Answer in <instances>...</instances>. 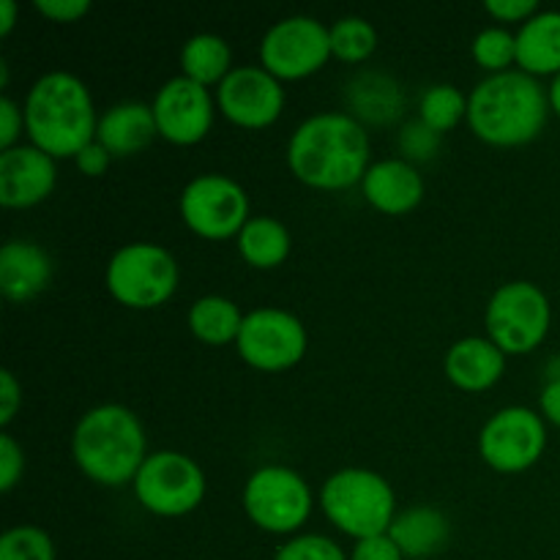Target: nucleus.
Listing matches in <instances>:
<instances>
[{"mask_svg": "<svg viewBox=\"0 0 560 560\" xmlns=\"http://www.w3.org/2000/svg\"><path fill=\"white\" fill-rule=\"evenodd\" d=\"M0 85H9V66L5 63H0Z\"/></svg>", "mask_w": 560, "mask_h": 560, "instance_id": "nucleus-43", "label": "nucleus"}, {"mask_svg": "<svg viewBox=\"0 0 560 560\" xmlns=\"http://www.w3.org/2000/svg\"><path fill=\"white\" fill-rule=\"evenodd\" d=\"M22 126H25V113L11 96H0V151H9L16 145Z\"/></svg>", "mask_w": 560, "mask_h": 560, "instance_id": "nucleus-34", "label": "nucleus"}, {"mask_svg": "<svg viewBox=\"0 0 560 560\" xmlns=\"http://www.w3.org/2000/svg\"><path fill=\"white\" fill-rule=\"evenodd\" d=\"M350 98H353L355 109L375 124H386L402 113V93H399L397 82L381 74H364L353 80Z\"/></svg>", "mask_w": 560, "mask_h": 560, "instance_id": "nucleus-26", "label": "nucleus"}, {"mask_svg": "<svg viewBox=\"0 0 560 560\" xmlns=\"http://www.w3.org/2000/svg\"><path fill=\"white\" fill-rule=\"evenodd\" d=\"M22 468H25V454L22 446L9 435V432H0V490L11 492L20 481Z\"/></svg>", "mask_w": 560, "mask_h": 560, "instance_id": "nucleus-33", "label": "nucleus"}, {"mask_svg": "<svg viewBox=\"0 0 560 560\" xmlns=\"http://www.w3.org/2000/svg\"><path fill=\"white\" fill-rule=\"evenodd\" d=\"M20 405H22L20 383H16L14 372L3 370L0 372V427H3V430L11 424V419L16 416Z\"/></svg>", "mask_w": 560, "mask_h": 560, "instance_id": "nucleus-38", "label": "nucleus"}, {"mask_svg": "<svg viewBox=\"0 0 560 560\" xmlns=\"http://www.w3.org/2000/svg\"><path fill=\"white\" fill-rule=\"evenodd\" d=\"M541 413L547 416V421L560 427V381H550L541 388Z\"/></svg>", "mask_w": 560, "mask_h": 560, "instance_id": "nucleus-40", "label": "nucleus"}, {"mask_svg": "<svg viewBox=\"0 0 560 560\" xmlns=\"http://www.w3.org/2000/svg\"><path fill=\"white\" fill-rule=\"evenodd\" d=\"M107 290L115 301L131 310L162 306L178 288V262L164 246L137 241L109 257Z\"/></svg>", "mask_w": 560, "mask_h": 560, "instance_id": "nucleus-6", "label": "nucleus"}, {"mask_svg": "<svg viewBox=\"0 0 560 560\" xmlns=\"http://www.w3.org/2000/svg\"><path fill=\"white\" fill-rule=\"evenodd\" d=\"M295 178L315 189H348L370 170V135L348 113H317L299 124L288 142Z\"/></svg>", "mask_w": 560, "mask_h": 560, "instance_id": "nucleus-1", "label": "nucleus"}, {"mask_svg": "<svg viewBox=\"0 0 560 560\" xmlns=\"http://www.w3.org/2000/svg\"><path fill=\"white\" fill-rule=\"evenodd\" d=\"M463 118H468V98L459 93V88L441 82V85H430L421 93L419 120L430 126L432 131H438V135L452 131Z\"/></svg>", "mask_w": 560, "mask_h": 560, "instance_id": "nucleus-27", "label": "nucleus"}, {"mask_svg": "<svg viewBox=\"0 0 560 560\" xmlns=\"http://www.w3.org/2000/svg\"><path fill=\"white\" fill-rule=\"evenodd\" d=\"M517 66L525 74H560V11H539L517 31Z\"/></svg>", "mask_w": 560, "mask_h": 560, "instance_id": "nucleus-21", "label": "nucleus"}, {"mask_svg": "<svg viewBox=\"0 0 560 560\" xmlns=\"http://www.w3.org/2000/svg\"><path fill=\"white\" fill-rule=\"evenodd\" d=\"M328 33H331V55L345 63H361L377 47L375 27L364 16H342L328 27Z\"/></svg>", "mask_w": 560, "mask_h": 560, "instance_id": "nucleus-28", "label": "nucleus"}, {"mask_svg": "<svg viewBox=\"0 0 560 560\" xmlns=\"http://www.w3.org/2000/svg\"><path fill=\"white\" fill-rule=\"evenodd\" d=\"M16 22V3L14 0H0V36H9Z\"/></svg>", "mask_w": 560, "mask_h": 560, "instance_id": "nucleus-41", "label": "nucleus"}, {"mask_svg": "<svg viewBox=\"0 0 560 560\" xmlns=\"http://www.w3.org/2000/svg\"><path fill=\"white\" fill-rule=\"evenodd\" d=\"M506 370V353L492 339L465 337L446 353V375L463 392H485Z\"/></svg>", "mask_w": 560, "mask_h": 560, "instance_id": "nucleus-20", "label": "nucleus"}, {"mask_svg": "<svg viewBox=\"0 0 560 560\" xmlns=\"http://www.w3.org/2000/svg\"><path fill=\"white\" fill-rule=\"evenodd\" d=\"M156 135L159 129L156 118H153V107L142 102L115 104L98 118L96 126V140L113 156H135V153L145 151Z\"/></svg>", "mask_w": 560, "mask_h": 560, "instance_id": "nucleus-19", "label": "nucleus"}, {"mask_svg": "<svg viewBox=\"0 0 560 560\" xmlns=\"http://www.w3.org/2000/svg\"><path fill=\"white\" fill-rule=\"evenodd\" d=\"M388 536L405 558L435 556L448 541V520L432 506H413L394 517Z\"/></svg>", "mask_w": 560, "mask_h": 560, "instance_id": "nucleus-22", "label": "nucleus"}, {"mask_svg": "<svg viewBox=\"0 0 560 560\" xmlns=\"http://www.w3.org/2000/svg\"><path fill=\"white\" fill-rule=\"evenodd\" d=\"M366 202L383 213H408L424 197V178L408 159H383L370 164L361 180Z\"/></svg>", "mask_w": 560, "mask_h": 560, "instance_id": "nucleus-17", "label": "nucleus"}, {"mask_svg": "<svg viewBox=\"0 0 560 560\" xmlns=\"http://www.w3.org/2000/svg\"><path fill=\"white\" fill-rule=\"evenodd\" d=\"M230 44L217 33H197V36L186 38L184 49H180V66H184V77L200 82V85H219L224 77L230 74Z\"/></svg>", "mask_w": 560, "mask_h": 560, "instance_id": "nucleus-24", "label": "nucleus"}, {"mask_svg": "<svg viewBox=\"0 0 560 560\" xmlns=\"http://www.w3.org/2000/svg\"><path fill=\"white\" fill-rule=\"evenodd\" d=\"M438 145H441V135L432 131L427 124H421V120H410L402 135H399V148H402L405 156L419 159V162L435 156Z\"/></svg>", "mask_w": 560, "mask_h": 560, "instance_id": "nucleus-32", "label": "nucleus"}, {"mask_svg": "<svg viewBox=\"0 0 560 560\" xmlns=\"http://www.w3.org/2000/svg\"><path fill=\"white\" fill-rule=\"evenodd\" d=\"M331 55V33L320 20L306 14L284 16L271 25L260 42L262 69L277 80H301L326 66Z\"/></svg>", "mask_w": 560, "mask_h": 560, "instance_id": "nucleus-12", "label": "nucleus"}, {"mask_svg": "<svg viewBox=\"0 0 560 560\" xmlns=\"http://www.w3.org/2000/svg\"><path fill=\"white\" fill-rule=\"evenodd\" d=\"M189 328L197 339L208 345H228L233 339H238L241 323H244V315H241L238 304L224 295H202L191 304L189 310Z\"/></svg>", "mask_w": 560, "mask_h": 560, "instance_id": "nucleus-25", "label": "nucleus"}, {"mask_svg": "<svg viewBox=\"0 0 560 560\" xmlns=\"http://www.w3.org/2000/svg\"><path fill=\"white\" fill-rule=\"evenodd\" d=\"M109 159H113V153H109L102 142L93 140L91 145H85L80 153H77L74 162H77V170H80L82 175L98 178V175H104V170L109 167Z\"/></svg>", "mask_w": 560, "mask_h": 560, "instance_id": "nucleus-39", "label": "nucleus"}, {"mask_svg": "<svg viewBox=\"0 0 560 560\" xmlns=\"http://www.w3.org/2000/svg\"><path fill=\"white\" fill-rule=\"evenodd\" d=\"M58 180L49 153L36 145H14L0 151V202L5 208H31L47 200Z\"/></svg>", "mask_w": 560, "mask_h": 560, "instance_id": "nucleus-16", "label": "nucleus"}, {"mask_svg": "<svg viewBox=\"0 0 560 560\" xmlns=\"http://www.w3.org/2000/svg\"><path fill=\"white\" fill-rule=\"evenodd\" d=\"M485 9L498 22H528L530 16L539 14V3L536 0H487Z\"/></svg>", "mask_w": 560, "mask_h": 560, "instance_id": "nucleus-37", "label": "nucleus"}, {"mask_svg": "<svg viewBox=\"0 0 560 560\" xmlns=\"http://www.w3.org/2000/svg\"><path fill=\"white\" fill-rule=\"evenodd\" d=\"M550 301L536 284L509 282L487 304V331L506 355L530 353L550 331Z\"/></svg>", "mask_w": 560, "mask_h": 560, "instance_id": "nucleus-7", "label": "nucleus"}, {"mask_svg": "<svg viewBox=\"0 0 560 560\" xmlns=\"http://www.w3.org/2000/svg\"><path fill=\"white\" fill-rule=\"evenodd\" d=\"M153 118L164 140L175 145H195L211 131L213 98L206 85L189 77H173L153 96Z\"/></svg>", "mask_w": 560, "mask_h": 560, "instance_id": "nucleus-15", "label": "nucleus"}, {"mask_svg": "<svg viewBox=\"0 0 560 560\" xmlns=\"http://www.w3.org/2000/svg\"><path fill=\"white\" fill-rule=\"evenodd\" d=\"M235 348L241 359L255 370L282 372L304 359L306 328L293 312L260 306L244 315Z\"/></svg>", "mask_w": 560, "mask_h": 560, "instance_id": "nucleus-11", "label": "nucleus"}, {"mask_svg": "<svg viewBox=\"0 0 560 560\" xmlns=\"http://www.w3.org/2000/svg\"><path fill=\"white\" fill-rule=\"evenodd\" d=\"M470 52L481 69H487L490 74H501V71H509V66L517 63V33H509L501 25L485 27L474 38Z\"/></svg>", "mask_w": 560, "mask_h": 560, "instance_id": "nucleus-29", "label": "nucleus"}, {"mask_svg": "<svg viewBox=\"0 0 560 560\" xmlns=\"http://www.w3.org/2000/svg\"><path fill=\"white\" fill-rule=\"evenodd\" d=\"M33 5L52 22H77L91 11L88 0H33Z\"/></svg>", "mask_w": 560, "mask_h": 560, "instance_id": "nucleus-36", "label": "nucleus"}, {"mask_svg": "<svg viewBox=\"0 0 560 560\" xmlns=\"http://www.w3.org/2000/svg\"><path fill=\"white\" fill-rule=\"evenodd\" d=\"M402 550L394 545V539L388 534L370 536V539L355 541L350 560H402Z\"/></svg>", "mask_w": 560, "mask_h": 560, "instance_id": "nucleus-35", "label": "nucleus"}, {"mask_svg": "<svg viewBox=\"0 0 560 560\" xmlns=\"http://www.w3.org/2000/svg\"><path fill=\"white\" fill-rule=\"evenodd\" d=\"M0 560H55V545L38 525H14L0 536Z\"/></svg>", "mask_w": 560, "mask_h": 560, "instance_id": "nucleus-30", "label": "nucleus"}, {"mask_svg": "<svg viewBox=\"0 0 560 560\" xmlns=\"http://www.w3.org/2000/svg\"><path fill=\"white\" fill-rule=\"evenodd\" d=\"M131 485L142 509L159 517L195 512L206 498V474L195 459L180 452L148 454Z\"/></svg>", "mask_w": 560, "mask_h": 560, "instance_id": "nucleus-8", "label": "nucleus"}, {"mask_svg": "<svg viewBox=\"0 0 560 560\" xmlns=\"http://www.w3.org/2000/svg\"><path fill=\"white\" fill-rule=\"evenodd\" d=\"M235 238L241 257L255 268H277L290 255L288 228L273 217H252Z\"/></svg>", "mask_w": 560, "mask_h": 560, "instance_id": "nucleus-23", "label": "nucleus"}, {"mask_svg": "<svg viewBox=\"0 0 560 560\" xmlns=\"http://www.w3.org/2000/svg\"><path fill=\"white\" fill-rule=\"evenodd\" d=\"M320 506L326 517L355 541L388 534L397 517L394 514L397 498L392 485L381 474L366 468L337 470L323 485Z\"/></svg>", "mask_w": 560, "mask_h": 560, "instance_id": "nucleus-5", "label": "nucleus"}, {"mask_svg": "<svg viewBox=\"0 0 560 560\" xmlns=\"http://www.w3.org/2000/svg\"><path fill=\"white\" fill-rule=\"evenodd\" d=\"M244 509L257 528L293 534L312 514V492L304 476L284 465H266L244 485Z\"/></svg>", "mask_w": 560, "mask_h": 560, "instance_id": "nucleus-9", "label": "nucleus"}, {"mask_svg": "<svg viewBox=\"0 0 560 560\" xmlns=\"http://www.w3.org/2000/svg\"><path fill=\"white\" fill-rule=\"evenodd\" d=\"M180 217L191 233L208 241H222L238 235L252 219L249 197L230 175H197L180 191Z\"/></svg>", "mask_w": 560, "mask_h": 560, "instance_id": "nucleus-10", "label": "nucleus"}, {"mask_svg": "<svg viewBox=\"0 0 560 560\" xmlns=\"http://www.w3.org/2000/svg\"><path fill=\"white\" fill-rule=\"evenodd\" d=\"M71 454L88 479L120 487L145 463V430L124 405H98L77 421Z\"/></svg>", "mask_w": 560, "mask_h": 560, "instance_id": "nucleus-4", "label": "nucleus"}, {"mask_svg": "<svg viewBox=\"0 0 560 560\" xmlns=\"http://www.w3.org/2000/svg\"><path fill=\"white\" fill-rule=\"evenodd\" d=\"M25 131L31 145L52 159L77 156L96 140V109L91 91L69 71H49L38 77L25 98Z\"/></svg>", "mask_w": 560, "mask_h": 560, "instance_id": "nucleus-2", "label": "nucleus"}, {"mask_svg": "<svg viewBox=\"0 0 560 560\" xmlns=\"http://www.w3.org/2000/svg\"><path fill=\"white\" fill-rule=\"evenodd\" d=\"M273 560H348L342 547L320 534H304L284 541Z\"/></svg>", "mask_w": 560, "mask_h": 560, "instance_id": "nucleus-31", "label": "nucleus"}, {"mask_svg": "<svg viewBox=\"0 0 560 560\" xmlns=\"http://www.w3.org/2000/svg\"><path fill=\"white\" fill-rule=\"evenodd\" d=\"M52 279V260L31 241H9L0 249V293L14 304L31 301Z\"/></svg>", "mask_w": 560, "mask_h": 560, "instance_id": "nucleus-18", "label": "nucleus"}, {"mask_svg": "<svg viewBox=\"0 0 560 560\" xmlns=\"http://www.w3.org/2000/svg\"><path fill=\"white\" fill-rule=\"evenodd\" d=\"M217 102L224 118L244 129L271 126L284 109V88L262 66H238L217 88Z\"/></svg>", "mask_w": 560, "mask_h": 560, "instance_id": "nucleus-14", "label": "nucleus"}, {"mask_svg": "<svg viewBox=\"0 0 560 560\" xmlns=\"http://www.w3.org/2000/svg\"><path fill=\"white\" fill-rule=\"evenodd\" d=\"M550 93L534 74L520 69L490 74L470 91L468 124L490 145H523L547 124Z\"/></svg>", "mask_w": 560, "mask_h": 560, "instance_id": "nucleus-3", "label": "nucleus"}, {"mask_svg": "<svg viewBox=\"0 0 560 560\" xmlns=\"http://www.w3.org/2000/svg\"><path fill=\"white\" fill-rule=\"evenodd\" d=\"M547 427L539 413L530 408L498 410L487 419L479 432V452L490 468L501 474H520V470L536 465V459L545 454Z\"/></svg>", "mask_w": 560, "mask_h": 560, "instance_id": "nucleus-13", "label": "nucleus"}, {"mask_svg": "<svg viewBox=\"0 0 560 560\" xmlns=\"http://www.w3.org/2000/svg\"><path fill=\"white\" fill-rule=\"evenodd\" d=\"M550 107L560 115V74H556V80L550 85Z\"/></svg>", "mask_w": 560, "mask_h": 560, "instance_id": "nucleus-42", "label": "nucleus"}]
</instances>
